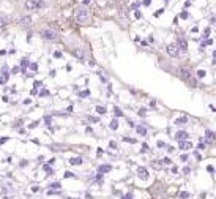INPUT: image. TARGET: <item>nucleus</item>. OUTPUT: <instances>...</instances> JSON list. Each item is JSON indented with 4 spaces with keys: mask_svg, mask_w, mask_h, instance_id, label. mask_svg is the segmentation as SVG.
Listing matches in <instances>:
<instances>
[{
    "mask_svg": "<svg viewBox=\"0 0 216 199\" xmlns=\"http://www.w3.org/2000/svg\"><path fill=\"white\" fill-rule=\"evenodd\" d=\"M41 35H43V38L44 40H51V41H55L59 37H57V33H55L54 30H49V29H44L43 32H41Z\"/></svg>",
    "mask_w": 216,
    "mask_h": 199,
    "instance_id": "3",
    "label": "nucleus"
},
{
    "mask_svg": "<svg viewBox=\"0 0 216 199\" xmlns=\"http://www.w3.org/2000/svg\"><path fill=\"white\" fill-rule=\"evenodd\" d=\"M44 122H46V125H51V117H46Z\"/></svg>",
    "mask_w": 216,
    "mask_h": 199,
    "instance_id": "31",
    "label": "nucleus"
},
{
    "mask_svg": "<svg viewBox=\"0 0 216 199\" xmlns=\"http://www.w3.org/2000/svg\"><path fill=\"white\" fill-rule=\"evenodd\" d=\"M167 54L172 57H178V54H180V49H178L177 44H169L167 46Z\"/></svg>",
    "mask_w": 216,
    "mask_h": 199,
    "instance_id": "4",
    "label": "nucleus"
},
{
    "mask_svg": "<svg viewBox=\"0 0 216 199\" xmlns=\"http://www.w3.org/2000/svg\"><path fill=\"white\" fill-rule=\"evenodd\" d=\"M182 78L183 79H189V73H188V70H185V68L182 70Z\"/></svg>",
    "mask_w": 216,
    "mask_h": 199,
    "instance_id": "18",
    "label": "nucleus"
},
{
    "mask_svg": "<svg viewBox=\"0 0 216 199\" xmlns=\"http://www.w3.org/2000/svg\"><path fill=\"white\" fill-rule=\"evenodd\" d=\"M178 147H180L182 150H189V149H193V144L189 142V141H178Z\"/></svg>",
    "mask_w": 216,
    "mask_h": 199,
    "instance_id": "6",
    "label": "nucleus"
},
{
    "mask_svg": "<svg viewBox=\"0 0 216 199\" xmlns=\"http://www.w3.org/2000/svg\"><path fill=\"white\" fill-rule=\"evenodd\" d=\"M6 24H8V19L5 16H0V27H5Z\"/></svg>",
    "mask_w": 216,
    "mask_h": 199,
    "instance_id": "17",
    "label": "nucleus"
},
{
    "mask_svg": "<svg viewBox=\"0 0 216 199\" xmlns=\"http://www.w3.org/2000/svg\"><path fill=\"white\" fill-rule=\"evenodd\" d=\"M74 54H76V56H77L79 59H82V51H76V52H74Z\"/></svg>",
    "mask_w": 216,
    "mask_h": 199,
    "instance_id": "30",
    "label": "nucleus"
},
{
    "mask_svg": "<svg viewBox=\"0 0 216 199\" xmlns=\"http://www.w3.org/2000/svg\"><path fill=\"white\" fill-rule=\"evenodd\" d=\"M174 138H175L177 141H186V139H188V133H186V131H177Z\"/></svg>",
    "mask_w": 216,
    "mask_h": 199,
    "instance_id": "7",
    "label": "nucleus"
},
{
    "mask_svg": "<svg viewBox=\"0 0 216 199\" xmlns=\"http://www.w3.org/2000/svg\"><path fill=\"white\" fill-rule=\"evenodd\" d=\"M6 141H8V139H6V138H3V139H0V144H5V142H6Z\"/></svg>",
    "mask_w": 216,
    "mask_h": 199,
    "instance_id": "40",
    "label": "nucleus"
},
{
    "mask_svg": "<svg viewBox=\"0 0 216 199\" xmlns=\"http://www.w3.org/2000/svg\"><path fill=\"white\" fill-rule=\"evenodd\" d=\"M65 177L70 179V177H74V174H73V172H65Z\"/></svg>",
    "mask_w": 216,
    "mask_h": 199,
    "instance_id": "32",
    "label": "nucleus"
},
{
    "mask_svg": "<svg viewBox=\"0 0 216 199\" xmlns=\"http://www.w3.org/2000/svg\"><path fill=\"white\" fill-rule=\"evenodd\" d=\"M137 175H139L140 179L147 180V179H148V171H147L144 166H139V168H137Z\"/></svg>",
    "mask_w": 216,
    "mask_h": 199,
    "instance_id": "5",
    "label": "nucleus"
},
{
    "mask_svg": "<svg viewBox=\"0 0 216 199\" xmlns=\"http://www.w3.org/2000/svg\"><path fill=\"white\" fill-rule=\"evenodd\" d=\"M205 134H207V139H208V141H213V138H214V134H213V131H210V130H207V131H205Z\"/></svg>",
    "mask_w": 216,
    "mask_h": 199,
    "instance_id": "16",
    "label": "nucleus"
},
{
    "mask_svg": "<svg viewBox=\"0 0 216 199\" xmlns=\"http://www.w3.org/2000/svg\"><path fill=\"white\" fill-rule=\"evenodd\" d=\"M180 16H182V17H183V19H186V17H188V13H186V11H183V13H182V14H180Z\"/></svg>",
    "mask_w": 216,
    "mask_h": 199,
    "instance_id": "35",
    "label": "nucleus"
},
{
    "mask_svg": "<svg viewBox=\"0 0 216 199\" xmlns=\"http://www.w3.org/2000/svg\"><path fill=\"white\" fill-rule=\"evenodd\" d=\"M88 95H90L88 90H84V92H81V93H79V96H82V98H84V96H88Z\"/></svg>",
    "mask_w": 216,
    "mask_h": 199,
    "instance_id": "21",
    "label": "nucleus"
},
{
    "mask_svg": "<svg viewBox=\"0 0 216 199\" xmlns=\"http://www.w3.org/2000/svg\"><path fill=\"white\" fill-rule=\"evenodd\" d=\"M123 141H125V142H131V144L136 142V139H131V138H123Z\"/></svg>",
    "mask_w": 216,
    "mask_h": 199,
    "instance_id": "23",
    "label": "nucleus"
},
{
    "mask_svg": "<svg viewBox=\"0 0 216 199\" xmlns=\"http://www.w3.org/2000/svg\"><path fill=\"white\" fill-rule=\"evenodd\" d=\"M70 163H71L73 166H79V165H82V158L81 157H74V158L70 160Z\"/></svg>",
    "mask_w": 216,
    "mask_h": 199,
    "instance_id": "10",
    "label": "nucleus"
},
{
    "mask_svg": "<svg viewBox=\"0 0 216 199\" xmlns=\"http://www.w3.org/2000/svg\"><path fill=\"white\" fill-rule=\"evenodd\" d=\"M74 19L77 24H87L90 21V11L85 6H77L74 10Z\"/></svg>",
    "mask_w": 216,
    "mask_h": 199,
    "instance_id": "1",
    "label": "nucleus"
},
{
    "mask_svg": "<svg viewBox=\"0 0 216 199\" xmlns=\"http://www.w3.org/2000/svg\"><path fill=\"white\" fill-rule=\"evenodd\" d=\"M44 171H49V172H51V168H49V165H44ZM52 174V172H51Z\"/></svg>",
    "mask_w": 216,
    "mask_h": 199,
    "instance_id": "37",
    "label": "nucleus"
},
{
    "mask_svg": "<svg viewBox=\"0 0 216 199\" xmlns=\"http://www.w3.org/2000/svg\"><path fill=\"white\" fill-rule=\"evenodd\" d=\"M109 146H110V149H117V142H115V141H110Z\"/></svg>",
    "mask_w": 216,
    "mask_h": 199,
    "instance_id": "22",
    "label": "nucleus"
},
{
    "mask_svg": "<svg viewBox=\"0 0 216 199\" xmlns=\"http://www.w3.org/2000/svg\"><path fill=\"white\" fill-rule=\"evenodd\" d=\"M205 74H207L205 70H199V71H197V76H199V78H205Z\"/></svg>",
    "mask_w": 216,
    "mask_h": 199,
    "instance_id": "20",
    "label": "nucleus"
},
{
    "mask_svg": "<svg viewBox=\"0 0 216 199\" xmlns=\"http://www.w3.org/2000/svg\"><path fill=\"white\" fill-rule=\"evenodd\" d=\"M186 123H188V117H180V119L175 120V125H177V126H183V125H186Z\"/></svg>",
    "mask_w": 216,
    "mask_h": 199,
    "instance_id": "9",
    "label": "nucleus"
},
{
    "mask_svg": "<svg viewBox=\"0 0 216 199\" xmlns=\"http://www.w3.org/2000/svg\"><path fill=\"white\" fill-rule=\"evenodd\" d=\"M136 131H137V134H140V136H145V134H147V128H145V126H136Z\"/></svg>",
    "mask_w": 216,
    "mask_h": 199,
    "instance_id": "12",
    "label": "nucleus"
},
{
    "mask_svg": "<svg viewBox=\"0 0 216 199\" xmlns=\"http://www.w3.org/2000/svg\"><path fill=\"white\" fill-rule=\"evenodd\" d=\"M150 2H152V0H144V5H150Z\"/></svg>",
    "mask_w": 216,
    "mask_h": 199,
    "instance_id": "41",
    "label": "nucleus"
},
{
    "mask_svg": "<svg viewBox=\"0 0 216 199\" xmlns=\"http://www.w3.org/2000/svg\"><path fill=\"white\" fill-rule=\"evenodd\" d=\"M46 95H49V92H48V90H43V92L40 93V96H46Z\"/></svg>",
    "mask_w": 216,
    "mask_h": 199,
    "instance_id": "29",
    "label": "nucleus"
},
{
    "mask_svg": "<svg viewBox=\"0 0 216 199\" xmlns=\"http://www.w3.org/2000/svg\"><path fill=\"white\" fill-rule=\"evenodd\" d=\"M177 46H178V49H180V51H186V49H188V43H186V40H183V38H178Z\"/></svg>",
    "mask_w": 216,
    "mask_h": 199,
    "instance_id": "8",
    "label": "nucleus"
},
{
    "mask_svg": "<svg viewBox=\"0 0 216 199\" xmlns=\"http://www.w3.org/2000/svg\"><path fill=\"white\" fill-rule=\"evenodd\" d=\"M114 114H115L117 117H121V115H123V112H121L118 107H115V106H114Z\"/></svg>",
    "mask_w": 216,
    "mask_h": 199,
    "instance_id": "19",
    "label": "nucleus"
},
{
    "mask_svg": "<svg viewBox=\"0 0 216 199\" xmlns=\"http://www.w3.org/2000/svg\"><path fill=\"white\" fill-rule=\"evenodd\" d=\"M121 199H133V196H131V194H125V196L121 197Z\"/></svg>",
    "mask_w": 216,
    "mask_h": 199,
    "instance_id": "34",
    "label": "nucleus"
},
{
    "mask_svg": "<svg viewBox=\"0 0 216 199\" xmlns=\"http://www.w3.org/2000/svg\"><path fill=\"white\" fill-rule=\"evenodd\" d=\"M109 126H110L112 130H117V128H118V120H117V119H114V120L110 122V125H109Z\"/></svg>",
    "mask_w": 216,
    "mask_h": 199,
    "instance_id": "14",
    "label": "nucleus"
},
{
    "mask_svg": "<svg viewBox=\"0 0 216 199\" xmlns=\"http://www.w3.org/2000/svg\"><path fill=\"white\" fill-rule=\"evenodd\" d=\"M30 68H32L33 71H36V70H38V65H36V63H32V65H30Z\"/></svg>",
    "mask_w": 216,
    "mask_h": 199,
    "instance_id": "27",
    "label": "nucleus"
},
{
    "mask_svg": "<svg viewBox=\"0 0 216 199\" xmlns=\"http://www.w3.org/2000/svg\"><path fill=\"white\" fill-rule=\"evenodd\" d=\"M164 2H166V3H169V2H171V0H164Z\"/></svg>",
    "mask_w": 216,
    "mask_h": 199,
    "instance_id": "42",
    "label": "nucleus"
},
{
    "mask_svg": "<svg viewBox=\"0 0 216 199\" xmlns=\"http://www.w3.org/2000/svg\"><path fill=\"white\" fill-rule=\"evenodd\" d=\"M51 186H52L54 190H59V188H60V183H59V182H55V183H52Z\"/></svg>",
    "mask_w": 216,
    "mask_h": 199,
    "instance_id": "24",
    "label": "nucleus"
},
{
    "mask_svg": "<svg viewBox=\"0 0 216 199\" xmlns=\"http://www.w3.org/2000/svg\"><path fill=\"white\" fill-rule=\"evenodd\" d=\"M40 85H41V82H38V81H36V82H35V84H33V87H35V89H33V90H36V89H38V87H40Z\"/></svg>",
    "mask_w": 216,
    "mask_h": 199,
    "instance_id": "28",
    "label": "nucleus"
},
{
    "mask_svg": "<svg viewBox=\"0 0 216 199\" xmlns=\"http://www.w3.org/2000/svg\"><path fill=\"white\" fill-rule=\"evenodd\" d=\"M21 24H22V25H27V27H29V25H32V17H30V16L22 17V19H21Z\"/></svg>",
    "mask_w": 216,
    "mask_h": 199,
    "instance_id": "13",
    "label": "nucleus"
},
{
    "mask_svg": "<svg viewBox=\"0 0 216 199\" xmlns=\"http://www.w3.org/2000/svg\"><path fill=\"white\" fill-rule=\"evenodd\" d=\"M25 10H30V11H38L44 6V2L43 0H25Z\"/></svg>",
    "mask_w": 216,
    "mask_h": 199,
    "instance_id": "2",
    "label": "nucleus"
},
{
    "mask_svg": "<svg viewBox=\"0 0 216 199\" xmlns=\"http://www.w3.org/2000/svg\"><path fill=\"white\" fill-rule=\"evenodd\" d=\"M188 196H189V194H188V193H182V194H180V197H182V199H186Z\"/></svg>",
    "mask_w": 216,
    "mask_h": 199,
    "instance_id": "33",
    "label": "nucleus"
},
{
    "mask_svg": "<svg viewBox=\"0 0 216 199\" xmlns=\"http://www.w3.org/2000/svg\"><path fill=\"white\" fill-rule=\"evenodd\" d=\"M110 169H112V166L104 165V166H99V168H98V172H99V174H104V172H109Z\"/></svg>",
    "mask_w": 216,
    "mask_h": 199,
    "instance_id": "11",
    "label": "nucleus"
},
{
    "mask_svg": "<svg viewBox=\"0 0 216 199\" xmlns=\"http://www.w3.org/2000/svg\"><path fill=\"white\" fill-rule=\"evenodd\" d=\"M96 112L104 115V114H106V107H104V106H96Z\"/></svg>",
    "mask_w": 216,
    "mask_h": 199,
    "instance_id": "15",
    "label": "nucleus"
},
{
    "mask_svg": "<svg viewBox=\"0 0 216 199\" xmlns=\"http://www.w3.org/2000/svg\"><path fill=\"white\" fill-rule=\"evenodd\" d=\"M163 163H164V165H171L172 161H171V158H164V160H163Z\"/></svg>",
    "mask_w": 216,
    "mask_h": 199,
    "instance_id": "25",
    "label": "nucleus"
},
{
    "mask_svg": "<svg viewBox=\"0 0 216 199\" xmlns=\"http://www.w3.org/2000/svg\"><path fill=\"white\" fill-rule=\"evenodd\" d=\"M148 150V146H147V144H144V146H142V152H147Z\"/></svg>",
    "mask_w": 216,
    "mask_h": 199,
    "instance_id": "36",
    "label": "nucleus"
},
{
    "mask_svg": "<svg viewBox=\"0 0 216 199\" xmlns=\"http://www.w3.org/2000/svg\"><path fill=\"white\" fill-rule=\"evenodd\" d=\"M163 11H164V10H158V11H156V13H155V16H159V14H161V13H163Z\"/></svg>",
    "mask_w": 216,
    "mask_h": 199,
    "instance_id": "39",
    "label": "nucleus"
},
{
    "mask_svg": "<svg viewBox=\"0 0 216 199\" xmlns=\"http://www.w3.org/2000/svg\"><path fill=\"white\" fill-rule=\"evenodd\" d=\"M134 16L137 17V19H142V13H139V11H136V13H134Z\"/></svg>",
    "mask_w": 216,
    "mask_h": 199,
    "instance_id": "26",
    "label": "nucleus"
},
{
    "mask_svg": "<svg viewBox=\"0 0 216 199\" xmlns=\"http://www.w3.org/2000/svg\"><path fill=\"white\" fill-rule=\"evenodd\" d=\"M164 146H166V144H164L163 141H159V142H158V147H164Z\"/></svg>",
    "mask_w": 216,
    "mask_h": 199,
    "instance_id": "38",
    "label": "nucleus"
}]
</instances>
